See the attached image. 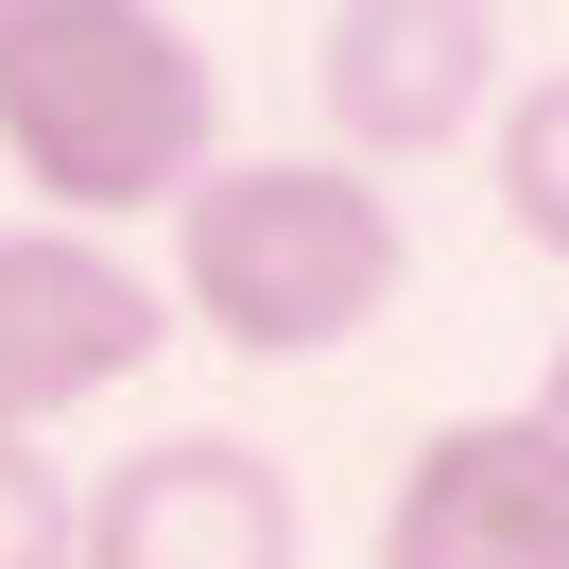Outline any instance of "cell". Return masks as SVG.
Returning <instances> with one entry per match:
<instances>
[{
  "instance_id": "obj_7",
  "label": "cell",
  "mask_w": 569,
  "mask_h": 569,
  "mask_svg": "<svg viewBox=\"0 0 569 569\" xmlns=\"http://www.w3.org/2000/svg\"><path fill=\"white\" fill-rule=\"evenodd\" d=\"M70 518H87V483L36 431H0V569H70Z\"/></svg>"
},
{
  "instance_id": "obj_6",
  "label": "cell",
  "mask_w": 569,
  "mask_h": 569,
  "mask_svg": "<svg viewBox=\"0 0 569 569\" xmlns=\"http://www.w3.org/2000/svg\"><path fill=\"white\" fill-rule=\"evenodd\" d=\"M380 569H569V449L535 415L415 431V466L380 500Z\"/></svg>"
},
{
  "instance_id": "obj_1",
  "label": "cell",
  "mask_w": 569,
  "mask_h": 569,
  "mask_svg": "<svg viewBox=\"0 0 569 569\" xmlns=\"http://www.w3.org/2000/svg\"><path fill=\"white\" fill-rule=\"evenodd\" d=\"M224 156V70L173 0H0V173L36 224H173V190Z\"/></svg>"
},
{
  "instance_id": "obj_3",
  "label": "cell",
  "mask_w": 569,
  "mask_h": 569,
  "mask_svg": "<svg viewBox=\"0 0 569 569\" xmlns=\"http://www.w3.org/2000/svg\"><path fill=\"white\" fill-rule=\"evenodd\" d=\"M500 0H328L311 36V104H328V156L346 173H415V156L483 139L500 121Z\"/></svg>"
},
{
  "instance_id": "obj_4",
  "label": "cell",
  "mask_w": 569,
  "mask_h": 569,
  "mask_svg": "<svg viewBox=\"0 0 569 569\" xmlns=\"http://www.w3.org/2000/svg\"><path fill=\"white\" fill-rule=\"evenodd\" d=\"M156 346H173V293H156L121 242L36 224V208L0 224V431H70V415H104Z\"/></svg>"
},
{
  "instance_id": "obj_8",
  "label": "cell",
  "mask_w": 569,
  "mask_h": 569,
  "mask_svg": "<svg viewBox=\"0 0 569 569\" xmlns=\"http://www.w3.org/2000/svg\"><path fill=\"white\" fill-rule=\"evenodd\" d=\"M518 415H535V431H552V449H569V346H552V380H535Z\"/></svg>"
},
{
  "instance_id": "obj_5",
  "label": "cell",
  "mask_w": 569,
  "mask_h": 569,
  "mask_svg": "<svg viewBox=\"0 0 569 569\" xmlns=\"http://www.w3.org/2000/svg\"><path fill=\"white\" fill-rule=\"evenodd\" d=\"M70 569H311V500L242 431H156L87 483Z\"/></svg>"
},
{
  "instance_id": "obj_2",
  "label": "cell",
  "mask_w": 569,
  "mask_h": 569,
  "mask_svg": "<svg viewBox=\"0 0 569 569\" xmlns=\"http://www.w3.org/2000/svg\"><path fill=\"white\" fill-rule=\"evenodd\" d=\"M415 277V224L380 173L346 156H208L173 190V328H208L224 362H328L397 311Z\"/></svg>"
}]
</instances>
